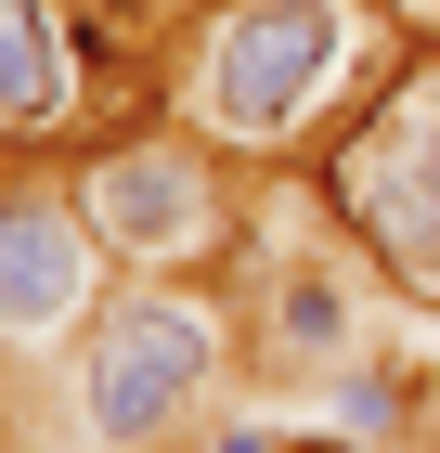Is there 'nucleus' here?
<instances>
[{
	"mask_svg": "<svg viewBox=\"0 0 440 453\" xmlns=\"http://www.w3.org/2000/svg\"><path fill=\"white\" fill-rule=\"evenodd\" d=\"M414 453H440V427H428V441H414Z\"/></svg>",
	"mask_w": 440,
	"mask_h": 453,
	"instance_id": "9",
	"label": "nucleus"
},
{
	"mask_svg": "<svg viewBox=\"0 0 440 453\" xmlns=\"http://www.w3.org/2000/svg\"><path fill=\"white\" fill-rule=\"evenodd\" d=\"M428 363H440V311H428Z\"/></svg>",
	"mask_w": 440,
	"mask_h": 453,
	"instance_id": "8",
	"label": "nucleus"
},
{
	"mask_svg": "<svg viewBox=\"0 0 440 453\" xmlns=\"http://www.w3.org/2000/svg\"><path fill=\"white\" fill-rule=\"evenodd\" d=\"M402 52H428V39H402L375 0H195L169 27L156 104L207 130L246 181H272V169H311L402 78Z\"/></svg>",
	"mask_w": 440,
	"mask_h": 453,
	"instance_id": "1",
	"label": "nucleus"
},
{
	"mask_svg": "<svg viewBox=\"0 0 440 453\" xmlns=\"http://www.w3.org/2000/svg\"><path fill=\"white\" fill-rule=\"evenodd\" d=\"M66 195H78V220L104 234L117 273H220L234 234H246V169L207 130H181L169 104L91 130L66 156Z\"/></svg>",
	"mask_w": 440,
	"mask_h": 453,
	"instance_id": "3",
	"label": "nucleus"
},
{
	"mask_svg": "<svg viewBox=\"0 0 440 453\" xmlns=\"http://www.w3.org/2000/svg\"><path fill=\"white\" fill-rule=\"evenodd\" d=\"M181 453H285V427H272V415H207Z\"/></svg>",
	"mask_w": 440,
	"mask_h": 453,
	"instance_id": "6",
	"label": "nucleus"
},
{
	"mask_svg": "<svg viewBox=\"0 0 440 453\" xmlns=\"http://www.w3.org/2000/svg\"><path fill=\"white\" fill-rule=\"evenodd\" d=\"M234 376H246L234 285H207V273H117L91 337L66 349V415H78L91 453H181L220 415Z\"/></svg>",
	"mask_w": 440,
	"mask_h": 453,
	"instance_id": "2",
	"label": "nucleus"
},
{
	"mask_svg": "<svg viewBox=\"0 0 440 453\" xmlns=\"http://www.w3.org/2000/svg\"><path fill=\"white\" fill-rule=\"evenodd\" d=\"M375 13H389L402 39H428V52H440V0H375Z\"/></svg>",
	"mask_w": 440,
	"mask_h": 453,
	"instance_id": "7",
	"label": "nucleus"
},
{
	"mask_svg": "<svg viewBox=\"0 0 440 453\" xmlns=\"http://www.w3.org/2000/svg\"><path fill=\"white\" fill-rule=\"evenodd\" d=\"M104 285H117V259H104V234L78 220L66 169H0V376L66 363V349L91 337Z\"/></svg>",
	"mask_w": 440,
	"mask_h": 453,
	"instance_id": "5",
	"label": "nucleus"
},
{
	"mask_svg": "<svg viewBox=\"0 0 440 453\" xmlns=\"http://www.w3.org/2000/svg\"><path fill=\"white\" fill-rule=\"evenodd\" d=\"M169 52L91 27L78 0H0V169H66L91 130L156 117Z\"/></svg>",
	"mask_w": 440,
	"mask_h": 453,
	"instance_id": "4",
	"label": "nucleus"
},
{
	"mask_svg": "<svg viewBox=\"0 0 440 453\" xmlns=\"http://www.w3.org/2000/svg\"><path fill=\"white\" fill-rule=\"evenodd\" d=\"M181 13H195V0H181Z\"/></svg>",
	"mask_w": 440,
	"mask_h": 453,
	"instance_id": "10",
	"label": "nucleus"
}]
</instances>
